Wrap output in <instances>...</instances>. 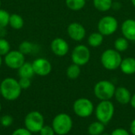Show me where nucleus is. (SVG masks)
Returning <instances> with one entry per match:
<instances>
[{"label":"nucleus","instance_id":"obj_1","mask_svg":"<svg viewBox=\"0 0 135 135\" xmlns=\"http://www.w3.org/2000/svg\"><path fill=\"white\" fill-rule=\"evenodd\" d=\"M0 89L2 97L9 101L17 100L21 93V88L18 81L13 78H6L2 80L0 84Z\"/></svg>","mask_w":135,"mask_h":135},{"label":"nucleus","instance_id":"obj_2","mask_svg":"<svg viewBox=\"0 0 135 135\" xmlns=\"http://www.w3.org/2000/svg\"><path fill=\"white\" fill-rule=\"evenodd\" d=\"M97 120L108 124L112 119L115 114V105L111 100H101L94 110Z\"/></svg>","mask_w":135,"mask_h":135},{"label":"nucleus","instance_id":"obj_3","mask_svg":"<svg viewBox=\"0 0 135 135\" xmlns=\"http://www.w3.org/2000/svg\"><path fill=\"white\" fill-rule=\"evenodd\" d=\"M116 87L115 85L108 80L99 81L93 88V93L95 97L101 100H111L114 97Z\"/></svg>","mask_w":135,"mask_h":135},{"label":"nucleus","instance_id":"obj_4","mask_svg":"<svg viewBox=\"0 0 135 135\" xmlns=\"http://www.w3.org/2000/svg\"><path fill=\"white\" fill-rule=\"evenodd\" d=\"M51 127L56 134L66 135L73 128V119L66 113H59L53 119Z\"/></svg>","mask_w":135,"mask_h":135},{"label":"nucleus","instance_id":"obj_5","mask_svg":"<svg viewBox=\"0 0 135 135\" xmlns=\"http://www.w3.org/2000/svg\"><path fill=\"white\" fill-rule=\"evenodd\" d=\"M123 58L120 52L115 49H107L100 56L102 66L108 70H115L119 68Z\"/></svg>","mask_w":135,"mask_h":135},{"label":"nucleus","instance_id":"obj_6","mask_svg":"<svg viewBox=\"0 0 135 135\" xmlns=\"http://www.w3.org/2000/svg\"><path fill=\"white\" fill-rule=\"evenodd\" d=\"M74 114L80 118H88L94 112L93 103L88 98L81 97L77 99L73 104Z\"/></svg>","mask_w":135,"mask_h":135},{"label":"nucleus","instance_id":"obj_7","mask_svg":"<svg viewBox=\"0 0 135 135\" xmlns=\"http://www.w3.org/2000/svg\"><path fill=\"white\" fill-rule=\"evenodd\" d=\"M25 126L31 133H39L44 126V118L37 111L31 112L25 118Z\"/></svg>","mask_w":135,"mask_h":135},{"label":"nucleus","instance_id":"obj_8","mask_svg":"<svg viewBox=\"0 0 135 135\" xmlns=\"http://www.w3.org/2000/svg\"><path fill=\"white\" fill-rule=\"evenodd\" d=\"M118 26L119 24L117 19L110 15L101 17L97 25L98 32L103 36H110L114 34L116 32Z\"/></svg>","mask_w":135,"mask_h":135},{"label":"nucleus","instance_id":"obj_9","mask_svg":"<svg viewBox=\"0 0 135 135\" xmlns=\"http://www.w3.org/2000/svg\"><path fill=\"white\" fill-rule=\"evenodd\" d=\"M91 58V52L89 47L85 45L80 44L76 46L71 54V59L73 63L80 66L86 65Z\"/></svg>","mask_w":135,"mask_h":135},{"label":"nucleus","instance_id":"obj_10","mask_svg":"<svg viewBox=\"0 0 135 135\" xmlns=\"http://www.w3.org/2000/svg\"><path fill=\"white\" fill-rule=\"evenodd\" d=\"M4 61L9 68L18 70L25 62V55L18 50H13L5 55Z\"/></svg>","mask_w":135,"mask_h":135},{"label":"nucleus","instance_id":"obj_11","mask_svg":"<svg viewBox=\"0 0 135 135\" xmlns=\"http://www.w3.org/2000/svg\"><path fill=\"white\" fill-rule=\"evenodd\" d=\"M32 67L34 70L35 74H37L41 77L48 75L52 70L51 62L44 58H38L35 59L32 62Z\"/></svg>","mask_w":135,"mask_h":135},{"label":"nucleus","instance_id":"obj_12","mask_svg":"<svg viewBox=\"0 0 135 135\" xmlns=\"http://www.w3.org/2000/svg\"><path fill=\"white\" fill-rule=\"evenodd\" d=\"M67 33L70 39L79 42L85 38L86 30L81 24L78 22H72L67 27Z\"/></svg>","mask_w":135,"mask_h":135},{"label":"nucleus","instance_id":"obj_13","mask_svg":"<svg viewBox=\"0 0 135 135\" xmlns=\"http://www.w3.org/2000/svg\"><path fill=\"white\" fill-rule=\"evenodd\" d=\"M51 51L57 56L62 57L65 56L70 49L68 43L62 38L57 37L55 38L51 43Z\"/></svg>","mask_w":135,"mask_h":135},{"label":"nucleus","instance_id":"obj_14","mask_svg":"<svg viewBox=\"0 0 135 135\" xmlns=\"http://www.w3.org/2000/svg\"><path fill=\"white\" fill-rule=\"evenodd\" d=\"M123 36L129 41H135V19L125 20L121 26Z\"/></svg>","mask_w":135,"mask_h":135},{"label":"nucleus","instance_id":"obj_15","mask_svg":"<svg viewBox=\"0 0 135 135\" xmlns=\"http://www.w3.org/2000/svg\"><path fill=\"white\" fill-rule=\"evenodd\" d=\"M131 93L130 90L124 87V86H119L117 87L115 92L114 97L116 100V101L123 105H126L130 104L131 100Z\"/></svg>","mask_w":135,"mask_h":135},{"label":"nucleus","instance_id":"obj_16","mask_svg":"<svg viewBox=\"0 0 135 135\" xmlns=\"http://www.w3.org/2000/svg\"><path fill=\"white\" fill-rule=\"evenodd\" d=\"M121 71L127 75L135 74V59L133 57H127L123 59L120 66Z\"/></svg>","mask_w":135,"mask_h":135},{"label":"nucleus","instance_id":"obj_17","mask_svg":"<svg viewBox=\"0 0 135 135\" xmlns=\"http://www.w3.org/2000/svg\"><path fill=\"white\" fill-rule=\"evenodd\" d=\"M35 74L32 64L28 62H25V63L18 69V75L20 78H32Z\"/></svg>","mask_w":135,"mask_h":135},{"label":"nucleus","instance_id":"obj_18","mask_svg":"<svg viewBox=\"0 0 135 135\" xmlns=\"http://www.w3.org/2000/svg\"><path fill=\"white\" fill-rule=\"evenodd\" d=\"M87 131L89 135H100L105 131V125L97 120L89 125Z\"/></svg>","mask_w":135,"mask_h":135},{"label":"nucleus","instance_id":"obj_19","mask_svg":"<svg viewBox=\"0 0 135 135\" xmlns=\"http://www.w3.org/2000/svg\"><path fill=\"white\" fill-rule=\"evenodd\" d=\"M104 42V36L100 32H93L88 37V44L93 47H100Z\"/></svg>","mask_w":135,"mask_h":135},{"label":"nucleus","instance_id":"obj_20","mask_svg":"<svg viewBox=\"0 0 135 135\" xmlns=\"http://www.w3.org/2000/svg\"><path fill=\"white\" fill-rule=\"evenodd\" d=\"M24 19L23 17L17 13H13L9 17V25H10L11 28L13 29L18 30L23 28L24 26Z\"/></svg>","mask_w":135,"mask_h":135},{"label":"nucleus","instance_id":"obj_21","mask_svg":"<svg viewBox=\"0 0 135 135\" xmlns=\"http://www.w3.org/2000/svg\"><path fill=\"white\" fill-rule=\"evenodd\" d=\"M94 7L100 11V12H106L112 9V0H93Z\"/></svg>","mask_w":135,"mask_h":135},{"label":"nucleus","instance_id":"obj_22","mask_svg":"<svg viewBox=\"0 0 135 135\" xmlns=\"http://www.w3.org/2000/svg\"><path fill=\"white\" fill-rule=\"evenodd\" d=\"M114 49L118 51L119 52H124L129 47V40L124 36L117 38L114 42Z\"/></svg>","mask_w":135,"mask_h":135},{"label":"nucleus","instance_id":"obj_23","mask_svg":"<svg viewBox=\"0 0 135 135\" xmlns=\"http://www.w3.org/2000/svg\"><path fill=\"white\" fill-rule=\"evenodd\" d=\"M81 74V68L80 66L77 64H71L68 66L66 69V76L68 78L71 80H75L77 79Z\"/></svg>","mask_w":135,"mask_h":135},{"label":"nucleus","instance_id":"obj_24","mask_svg":"<svg viewBox=\"0 0 135 135\" xmlns=\"http://www.w3.org/2000/svg\"><path fill=\"white\" fill-rule=\"evenodd\" d=\"M86 0H66V6L74 11H78L83 9L85 6Z\"/></svg>","mask_w":135,"mask_h":135},{"label":"nucleus","instance_id":"obj_25","mask_svg":"<svg viewBox=\"0 0 135 135\" xmlns=\"http://www.w3.org/2000/svg\"><path fill=\"white\" fill-rule=\"evenodd\" d=\"M34 50V45L29 41H23L19 45V51H21L23 55H28L32 53Z\"/></svg>","mask_w":135,"mask_h":135},{"label":"nucleus","instance_id":"obj_26","mask_svg":"<svg viewBox=\"0 0 135 135\" xmlns=\"http://www.w3.org/2000/svg\"><path fill=\"white\" fill-rule=\"evenodd\" d=\"M10 14L5 9H0V29L5 28L9 25Z\"/></svg>","mask_w":135,"mask_h":135},{"label":"nucleus","instance_id":"obj_27","mask_svg":"<svg viewBox=\"0 0 135 135\" xmlns=\"http://www.w3.org/2000/svg\"><path fill=\"white\" fill-rule=\"evenodd\" d=\"M10 51V44L8 40L0 37V55L5 56Z\"/></svg>","mask_w":135,"mask_h":135},{"label":"nucleus","instance_id":"obj_28","mask_svg":"<svg viewBox=\"0 0 135 135\" xmlns=\"http://www.w3.org/2000/svg\"><path fill=\"white\" fill-rule=\"evenodd\" d=\"M13 119L9 115H5L0 119V123L2 124V126H3L5 127H9L13 123Z\"/></svg>","mask_w":135,"mask_h":135},{"label":"nucleus","instance_id":"obj_29","mask_svg":"<svg viewBox=\"0 0 135 135\" xmlns=\"http://www.w3.org/2000/svg\"><path fill=\"white\" fill-rule=\"evenodd\" d=\"M19 85L21 88V89H27L31 86V80L30 78H20V80L18 81Z\"/></svg>","mask_w":135,"mask_h":135},{"label":"nucleus","instance_id":"obj_30","mask_svg":"<svg viewBox=\"0 0 135 135\" xmlns=\"http://www.w3.org/2000/svg\"><path fill=\"white\" fill-rule=\"evenodd\" d=\"M40 135H55V132L52 127L51 126H44L40 131L39 132Z\"/></svg>","mask_w":135,"mask_h":135},{"label":"nucleus","instance_id":"obj_31","mask_svg":"<svg viewBox=\"0 0 135 135\" xmlns=\"http://www.w3.org/2000/svg\"><path fill=\"white\" fill-rule=\"evenodd\" d=\"M111 135H131L130 131H128L127 129L125 128H122V127H119V128H115L114 131H112V132L110 134Z\"/></svg>","mask_w":135,"mask_h":135},{"label":"nucleus","instance_id":"obj_32","mask_svg":"<svg viewBox=\"0 0 135 135\" xmlns=\"http://www.w3.org/2000/svg\"><path fill=\"white\" fill-rule=\"evenodd\" d=\"M12 135H32V133L26 128H18L12 133Z\"/></svg>","mask_w":135,"mask_h":135},{"label":"nucleus","instance_id":"obj_33","mask_svg":"<svg viewBox=\"0 0 135 135\" xmlns=\"http://www.w3.org/2000/svg\"><path fill=\"white\" fill-rule=\"evenodd\" d=\"M129 131H130V133H131V135H135V119H133L132 122L131 123Z\"/></svg>","mask_w":135,"mask_h":135},{"label":"nucleus","instance_id":"obj_34","mask_svg":"<svg viewBox=\"0 0 135 135\" xmlns=\"http://www.w3.org/2000/svg\"><path fill=\"white\" fill-rule=\"evenodd\" d=\"M130 104H131V107H132L134 109H135V93L132 95V97H131V102H130Z\"/></svg>","mask_w":135,"mask_h":135},{"label":"nucleus","instance_id":"obj_35","mask_svg":"<svg viewBox=\"0 0 135 135\" xmlns=\"http://www.w3.org/2000/svg\"><path fill=\"white\" fill-rule=\"evenodd\" d=\"M2 56L0 55V67L2 66Z\"/></svg>","mask_w":135,"mask_h":135},{"label":"nucleus","instance_id":"obj_36","mask_svg":"<svg viewBox=\"0 0 135 135\" xmlns=\"http://www.w3.org/2000/svg\"><path fill=\"white\" fill-rule=\"evenodd\" d=\"M131 2H132L133 6L135 7V0H131Z\"/></svg>","mask_w":135,"mask_h":135},{"label":"nucleus","instance_id":"obj_37","mask_svg":"<svg viewBox=\"0 0 135 135\" xmlns=\"http://www.w3.org/2000/svg\"><path fill=\"white\" fill-rule=\"evenodd\" d=\"M100 135H111L110 134H108V133H106V132H104L102 134H100Z\"/></svg>","mask_w":135,"mask_h":135},{"label":"nucleus","instance_id":"obj_38","mask_svg":"<svg viewBox=\"0 0 135 135\" xmlns=\"http://www.w3.org/2000/svg\"><path fill=\"white\" fill-rule=\"evenodd\" d=\"M1 6H2V2H1V0H0V9H1Z\"/></svg>","mask_w":135,"mask_h":135},{"label":"nucleus","instance_id":"obj_39","mask_svg":"<svg viewBox=\"0 0 135 135\" xmlns=\"http://www.w3.org/2000/svg\"><path fill=\"white\" fill-rule=\"evenodd\" d=\"M1 108H2V107H1V104H0V111H1Z\"/></svg>","mask_w":135,"mask_h":135},{"label":"nucleus","instance_id":"obj_40","mask_svg":"<svg viewBox=\"0 0 135 135\" xmlns=\"http://www.w3.org/2000/svg\"><path fill=\"white\" fill-rule=\"evenodd\" d=\"M0 95H1V89H0Z\"/></svg>","mask_w":135,"mask_h":135},{"label":"nucleus","instance_id":"obj_41","mask_svg":"<svg viewBox=\"0 0 135 135\" xmlns=\"http://www.w3.org/2000/svg\"><path fill=\"white\" fill-rule=\"evenodd\" d=\"M86 1H89V0H86Z\"/></svg>","mask_w":135,"mask_h":135}]
</instances>
